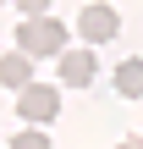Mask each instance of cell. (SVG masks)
Here are the masks:
<instances>
[{"instance_id":"1","label":"cell","mask_w":143,"mask_h":149,"mask_svg":"<svg viewBox=\"0 0 143 149\" xmlns=\"http://www.w3.org/2000/svg\"><path fill=\"white\" fill-rule=\"evenodd\" d=\"M61 50H66V28H61L55 17H33V22L17 28V55L44 61V55H61Z\"/></svg>"},{"instance_id":"2","label":"cell","mask_w":143,"mask_h":149,"mask_svg":"<svg viewBox=\"0 0 143 149\" xmlns=\"http://www.w3.org/2000/svg\"><path fill=\"white\" fill-rule=\"evenodd\" d=\"M17 116H22L28 127L55 122V116H61V88H55V83H28V88L17 94Z\"/></svg>"},{"instance_id":"3","label":"cell","mask_w":143,"mask_h":149,"mask_svg":"<svg viewBox=\"0 0 143 149\" xmlns=\"http://www.w3.org/2000/svg\"><path fill=\"white\" fill-rule=\"evenodd\" d=\"M77 33H83L88 44H105V39H116V33H121V11H116V6H83Z\"/></svg>"},{"instance_id":"4","label":"cell","mask_w":143,"mask_h":149,"mask_svg":"<svg viewBox=\"0 0 143 149\" xmlns=\"http://www.w3.org/2000/svg\"><path fill=\"white\" fill-rule=\"evenodd\" d=\"M55 72H61V83L88 88L94 72H99V61H94V50H61V55H55Z\"/></svg>"},{"instance_id":"5","label":"cell","mask_w":143,"mask_h":149,"mask_svg":"<svg viewBox=\"0 0 143 149\" xmlns=\"http://www.w3.org/2000/svg\"><path fill=\"white\" fill-rule=\"evenodd\" d=\"M0 83L22 94V88L33 83V61H28V55H0Z\"/></svg>"},{"instance_id":"6","label":"cell","mask_w":143,"mask_h":149,"mask_svg":"<svg viewBox=\"0 0 143 149\" xmlns=\"http://www.w3.org/2000/svg\"><path fill=\"white\" fill-rule=\"evenodd\" d=\"M116 94H121V100H143V61L138 55L116 66Z\"/></svg>"},{"instance_id":"7","label":"cell","mask_w":143,"mask_h":149,"mask_svg":"<svg viewBox=\"0 0 143 149\" xmlns=\"http://www.w3.org/2000/svg\"><path fill=\"white\" fill-rule=\"evenodd\" d=\"M11 149H50V138H44V127H22L11 138Z\"/></svg>"},{"instance_id":"8","label":"cell","mask_w":143,"mask_h":149,"mask_svg":"<svg viewBox=\"0 0 143 149\" xmlns=\"http://www.w3.org/2000/svg\"><path fill=\"white\" fill-rule=\"evenodd\" d=\"M50 6H55V0H17L22 22H33V17H50Z\"/></svg>"},{"instance_id":"9","label":"cell","mask_w":143,"mask_h":149,"mask_svg":"<svg viewBox=\"0 0 143 149\" xmlns=\"http://www.w3.org/2000/svg\"><path fill=\"white\" fill-rule=\"evenodd\" d=\"M121 149H143V138H121Z\"/></svg>"}]
</instances>
